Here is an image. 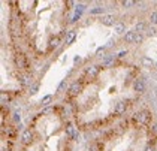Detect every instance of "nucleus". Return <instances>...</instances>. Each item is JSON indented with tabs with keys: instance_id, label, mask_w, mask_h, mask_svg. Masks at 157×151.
Returning a JSON list of instances; mask_svg holds the SVG:
<instances>
[{
	"instance_id": "nucleus-8",
	"label": "nucleus",
	"mask_w": 157,
	"mask_h": 151,
	"mask_svg": "<svg viewBox=\"0 0 157 151\" xmlns=\"http://www.w3.org/2000/svg\"><path fill=\"white\" fill-rule=\"evenodd\" d=\"M115 60H117V54H106L105 57L102 58V63H100V66L102 68H114V64H115Z\"/></svg>"
},
{
	"instance_id": "nucleus-23",
	"label": "nucleus",
	"mask_w": 157,
	"mask_h": 151,
	"mask_svg": "<svg viewBox=\"0 0 157 151\" xmlns=\"http://www.w3.org/2000/svg\"><path fill=\"white\" fill-rule=\"evenodd\" d=\"M136 3L138 2H133V0H123L120 2V6L123 9H132L133 6H136Z\"/></svg>"
},
{
	"instance_id": "nucleus-41",
	"label": "nucleus",
	"mask_w": 157,
	"mask_h": 151,
	"mask_svg": "<svg viewBox=\"0 0 157 151\" xmlns=\"http://www.w3.org/2000/svg\"><path fill=\"white\" fill-rule=\"evenodd\" d=\"M156 69H157V60H156Z\"/></svg>"
},
{
	"instance_id": "nucleus-4",
	"label": "nucleus",
	"mask_w": 157,
	"mask_h": 151,
	"mask_svg": "<svg viewBox=\"0 0 157 151\" xmlns=\"http://www.w3.org/2000/svg\"><path fill=\"white\" fill-rule=\"evenodd\" d=\"M132 88L136 94H144L145 90H147V84H145V81L142 78H138V76H136V78L133 79Z\"/></svg>"
},
{
	"instance_id": "nucleus-31",
	"label": "nucleus",
	"mask_w": 157,
	"mask_h": 151,
	"mask_svg": "<svg viewBox=\"0 0 157 151\" xmlns=\"http://www.w3.org/2000/svg\"><path fill=\"white\" fill-rule=\"evenodd\" d=\"M81 63H82V57L81 56H75V58H73V68H76Z\"/></svg>"
},
{
	"instance_id": "nucleus-19",
	"label": "nucleus",
	"mask_w": 157,
	"mask_h": 151,
	"mask_svg": "<svg viewBox=\"0 0 157 151\" xmlns=\"http://www.w3.org/2000/svg\"><path fill=\"white\" fill-rule=\"evenodd\" d=\"M66 91H69V84H67V79L64 78V79H63V81L59 84L56 94H63V93H66Z\"/></svg>"
},
{
	"instance_id": "nucleus-22",
	"label": "nucleus",
	"mask_w": 157,
	"mask_h": 151,
	"mask_svg": "<svg viewBox=\"0 0 157 151\" xmlns=\"http://www.w3.org/2000/svg\"><path fill=\"white\" fill-rule=\"evenodd\" d=\"M21 120H23V115H21V111L20 109H15L12 112V121L18 126V124H21Z\"/></svg>"
},
{
	"instance_id": "nucleus-40",
	"label": "nucleus",
	"mask_w": 157,
	"mask_h": 151,
	"mask_svg": "<svg viewBox=\"0 0 157 151\" xmlns=\"http://www.w3.org/2000/svg\"><path fill=\"white\" fill-rule=\"evenodd\" d=\"M2 151H11V148H2Z\"/></svg>"
},
{
	"instance_id": "nucleus-32",
	"label": "nucleus",
	"mask_w": 157,
	"mask_h": 151,
	"mask_svg": "<svg viewBox=\"0 0 157 151\" xmlns=\"http://www.w3.org/2000/svg\"><path fill=\"white\" fill-rule=\"evenodd\" d=\"M90 151H102V145L100 144H91L90 145Z\"/></svg>"
},
{
	"instance_id": "nucleus-36",
	"label": "nucleus",
	"mask_w": 157,
	"mask_h": 151,
	"mask_svg": "<svg viewBox=\"0 0 157 151\" xmlns=\"http://www.w3.org/2000/svg\"><path fill=\"white\" fill-rule=\"evenodd\" d=\"M144 151H156V147H154L153 144H148V145L144 148Z\"/></svg>"
},
{
	"instance_id": "nucleus-25",
	"label": "nucleus",
	"mask_w": 157,
	"mask_h": 151,
	"mask_svg": "<svg viewBox=\"0 0 157 151\" xmlns=\"http://www.w3.org/2000/svg\"><path fill=\"white\" fill-rule=\"evenodd\" d=\"M52 94H47V96H44L42 97V100H40V106H44V108H47V106H49V103H51V100H52Z\"/></svg>"
},
{
	"instance_id": "nucleus-27",
	"label": "nucleus",
	"mask_w": 157,
	"mask_h": 151,
	"mask_svg": "<svg viewBox=\"0 0 157 151\" xmlns=\"http://www.w3.org/2000/svg\"><path fill=\"white\" fill-rule=\"evenodd\" d=\"M145 39H147L145 33H136V37H135V44H136V45H141V44H144Z\"/></svg>"
},
{
	"instance_id": "nucleus-34",
	"label": "nucleus",
	"mask_w": 157,
	"mask_h": 151,
	"mask_svg": "<svg viewBox=\"0 0 157 151\" xmlns=\"http://www.w3.org/2000/svg\"><path fill=\"white\" fill-rule=\"evenodd\" d=\"M132 120L135 121V123H138L139 124V120H141V111H138V112H135L132 117Z\"/></svg>"
},
{
	"instance_id": "nucleus-39",
	"label": "nucleus",
	"mask_w": 157,
	"mask_h": 151,
	"mask_svg": "<svg viewBox=\"0 0 157 151\" xmlns=\"http://www.w3.org/2000/svg\"><path fill=\"white\" fill-rule=\"evenodd\" d=\"M88 24H91V20H90V18H87V21H84V23H82V25H84V27H87Z\"/></svg>"
},
{
	"instance_id": "nucleus-5",
	"label": "nucleus",
	"mask_w": 157,
	"mask_h": 151,
	"mask_svg": "<svg viewBox=\"0 0 157 151\" xmlns=\"http://www.w3.org/2000/svg\"><path fill=\"white\" fill-rule=\"evenodd\" d=\"M18 82H20V85H21L23 88H30V87L35 84V78H33V75H30V73H24V75H20V76H18Z\"/></svg>"
},
{
	"instance_id": "nucleus-7",
	"label": "nucleus",
	"mask_w": 157,
	"mask_h": 151,
	"mask_svg": "<svg viewBox=\"0 0 157 151\" xmlns=\"http://www.w3.org/2000/svg\"><path fill=\"white\" fill-rule=\"evenodd\" d=\"M13 64H15V68H18V69L24 70L27 69V58H25V56H23V54H15L13 56Z\"/></svg>"
},
{
	"instance_id": "nucleus-20",
	"label": "nucleus",
	"mask_w": 157,
	"mask_h": 151,
	"mask_svg": "<svg viewBox=\"0 0 157 151\" xmlns=\"http://www.w3.org/2000/svg\"><path fill=\"white\" fill-rule=\"evenodd\" d=\"M87 11V3H78L76 6H75V11L73 14L75 15H78V17H82V14Z\"/></svg>"
},
{
	"instance_id": "nucleus-30",
	"label": "nucleus",
	"mask_w": 157,
	"mask_h": 151,
	"mask_svg": "<svg viewBox=\"0 0 157 151\" xmlns=\"http://www.w3.org/2000/svg\"><path fill=\"white\" fill-rule=\"evenodd\" d=\"M39 87H40V84H39V81H36L33 85H32V87H30V88H29V90H30L29 93H30V94H36L37 90H39Z\"/></svg>"
},
{
	"instance_id": "nucleus-1",
	"label": "nucleus",
	"mask_w": 157,
	"mask_h": 151,
	"mask_svg": "<svg viewBox=\"0 0 157 151\" xmlns=\"http://www.w3.org/2000/svg\"><path fill=\"white\" fill-rule=\"evenodd\" d=\"M33 141H35V132H33V130L25 129V130L21 132V135H20V142H21L24 147L32 145V144H33Z\"/></svg>"
},
{
	"instance_id": "nucleus-6",
	"label": "nucleus",
	"mask_w": 157,
	"mask_h": 151,
	"mask_svg": "<svg viewBox=\"0 0 157 151\" xmlns=\"http://www.w3.org/2000/svg\"><path fill=\"white\" fill-rule=\"evenodd\" d=\"M99 20H100L102 25H105V27H114L115 24L118 23V21H117V17H115L114 14H106V15L100 17Z\"/></svg>"
},
{
	"instance_id": "nucleus-3",
	"label": "nucleus",
	"mask_w": 157,
	"mask_h": 151,
	"mask_svg": "<svg viewBox=\"0 0 157 151\" xmlns=\"http://www.w3.org/2000/svg\"><path fill=\"white\" fill-rule=\"evenodd\" d=\"M82 88H84V82H82V79L73 81L72 84L69 85V91H67V94H69V96H72V97L79 96V94L82 93Z\"/></svg>"
},
{
	"instance_id": "nucleus-37",
	"label": "nucleus",
	"mask_w": 157,
	"mask_h": 151,
	"mask_svg": "<svg viewBox=\"0 0 157 151\" xmlns=\"http://www.w3.org/2000/svg\"><path fill=\"white\" fill-rule=\"evenodd\" d=\"M114 45H115V41H114V39H109L108 42H106V48H108V49L109 48H112Z\"/></svg>"
},
{
	"instance_id": "nucleus-38",
	"label": "nucleus",
	"mask_w": 157,
	"mask_h": 151,
	"mask_svg": "<svg viewBox=\"0 0 157 151\" xmlns=\"http://www.w3.org/2000/svg\"><path fill=\"white\" fill-rule=\"evenodd\" d=\"M150 129H151V132H153V133H157V124H153Z\"/></svg>"
},
{
	"instance_id": "nucleus-11",
	"label": "nucleus",
	"mask_w": 157,
	"mask_h": 151,
	"mask_svg": "<svg viewBox=\"0 0 157 151\" xmlns=\"http://www.w3.org/2000/svg\"><path fill=\"white\" fill-rule=\"evenodd\" d=\"M141 66L144 69H153V68H156V61L150 56H142L141 57Z\"/></svg>"
},
{
	"instance_id": "nucleus-18",
	"label": "nucleus",
	"mask_w": 157,
	"mask_h": 151,
	"mask_svg": "<svg viewBox=\"0 0 157 151\" xmlns=\"http://www.w3.org/2000/svg\"><path fill=\"white\" fill-rule=\"evenodd\" d=\"M126 32H127V30H126V24L123 23V21H118V23L114 25V33H115V35H121V36H123Z\"/></svg>"
},
{
	"instance_id": "nucleus-14",
	"label": "nucleus",
	"mask_w": 157,
	"mask_h": 151,
	"mask_svg": "<svg viewBox=\"0 0 157 151\" xmlns=\"http://www.w3.org/2000/svg\"><path fill=\"white\" fill-rule=\"evenodd\" d=\"M76 35H78V32H76L75 29L69 30L67 35L64 36V44H66V45H72L73 42H75V39H76Z\"/></svg>"
},
{
	"instance_id": "nucleus-28",
	"label": "nucleus",
	"mask_w": 157,
	"mask_h": 151,
	"mask_svg": "<svg viewBox=\"0 0 157 151\" xmlns=\"http://www.w3.org/2000/svg\"><path fill=\"white\" fill-rule=\"evenodd\" d=\"M106 49H108V48H106V45H102V47H99L96 49V52H94V56H96V57H102V56L105 54V51H106ZM103 57H105V56H103Z\"/></svg>"
},
{
	"instance_id": "nucleus-15",
	"label": "nucleus",
	"mask_w": 157,
	"mask_h": 151,
	"mask_svg": "<svg viewBox=\"0 0 157 151\" xmlns=\"http://www.w3.org/2000/svg\"><path fill=\"white\" fill-rule=\"evenodd\" d=\"M135 37H136V32L135 30H127L124 35H123V41L126 44H135Z\"/></svg>"
},
{
	"instance_id": "nucleus-26",
	"label": "nucleus",
	"mask_w": 157,
	"mask_h": 151,
	"mask_svg": "<svg viewBox=\"0 0 157 151\" xmlns=\"http://www.w3.org/2000/svg\"><path fill=\"white\" fill-rule=\"evenodd\" d=\"M145 36H147V37H154V36H157V27L150 25V27L147 29V32H145Z\"/></svg>"
},
{
	"instance_id": "nucleus-9",
	"label": "nucleus",
	"mask_w": 157,
	"mask_h": 151,
	"mask_svg": "<svg viewBox=\"0 0 157 151\" xmlns=\"http://www.w3.org/2000/svg\"><path fill=\"white\" fill-rule=\"evenodd\" d=\"M127 102L126 100H118L115 106H114V114L115 115H123V114H126V111H127Z\"/></svg>"
},
{
	"instance_id": "nucleus-2",
	"label": "nucleus",
	"mask_w": 157,
	"mask_h": 151,
	"mask_svg": "<svg viewBox=\"0 0 157 151\" xmlns=\"http://www.w3.org/2000/svg\"><path fill=\"white\" fill-rule=\"evenodd\" d=\"M100 70H102L100 64H90L84 69V76H87L88 79H96L100 73Z\"/></svg>"
},
{
	"instance_id": "nucleus-24",
	"label": "nucleus",
	"mask_w": 157,
	"mask_h": 151,
	"mask_svg": "<svg viewBox=\"0 0 157 151\" xmlns=\"http://www.w3.org/2000/svg\"><path fill=\"white\" fill-rule=\"evenodd\" d=\"M148 24L153 25V27H157V11L150 12V15H148Z\"/></svg>"
},
{
	"instance_id": "nucleus-13",
	"label": "nucleus",
	"mask_w": 157,
	"mask_h": 151,
	"mask_svg": "<svg viewBox=\"0 0 157 151\" xmlns=\"http://www.w3.org/2000/svg\"><path fill=\"white\" fill-rule=\"evenodd\" d=\"M151 123V112L148 109L141 111V120H139V124L141 126H148Z\"/></svg>"
},
{
	"instance_id": "nucleus-21",
	"label": "nucleus",
	"mask_w": 157,
	"mask_h": 151,
	"mask_svg": "<svg viewBox=\"0 0 157 151\" xmlns=\"http://www.w3.org/2000/svg\"><path fill=\"white\" fill-rule=\"evenodd\" d=\"M0 103H2V106L11 103V96H9L8 91H2V94H0Z\"/></svg>"
},
{
	"instance_id": "nucleus-17",
	"label": "nucleus",
	"mask_w": 157,
	"mask_h": 151,
	"mask_svg": "<svg viewBox=\"0 0 157 151\" xmlns=\"http://www.w3.org/2000/svg\"><path fill=\"white\" fill-rule=\"evenodd\" d=\"M105 12H106V8H105V5H103V6H96V8H91V9H90V15H91V17H96V15L103 17V15H106Z\"/></svg>"
},
{
	"instance_id": "nucleus-29",
	"label": "nucleus",
	"mask_w": 157,
	"mask_h": 151,
	"mask_svg": "<svg viewBox=\"0 0 157 151\" xmlns=\"http://www.w3.org/2000/svg\"><path fill=\"white\" fill-rule=\"evenodd\" d=\"M52 111H54V108H52V106H47V108L40 109V111L37 112V115H47V114H51Z\"/></svg>"
},
{
	"instance_id": "nucleus-10",
	"label": "nucleus",
	"mask_w": 157,
	"mask_h": 151,
	"mask_svg": "<svg viewBox=\"0 0 157 151\" xmlns=\"http://www.w3.org/2000/svg\"><path fill=\"white\" fill-rule=\"evenodd\" d=\"M61 45V37L60 36H51L48 39V51H56Z\"/></svg>"
},
{
	"instance_id": "nucleus-35",
	"label": "nucleus",
	"mask_w": 157,
	"mask_h": 151,
	"mask_svg": "<svg viewBox=\"0 0 157 151\" xmlns=\"http://www.w3.org/2000/svg\"><path fill=\"white\" fill-rule=\"evenodd\" d=\"M76 5H78L76 2H72V0H69V2H66V6H67L66 9H72L73 6H76Z\"/></svg>"
},
{
	"instance_id": "nucleus-16",
	"label": "nucleus",
	"mask_w": 157,
	"mask_h": 151,
	"mask_svg": "<svg viewBox=\"0 0 157 151\" xmlns=\"http://www.w3.org/2000/svg\"><path fill=\"white\" fill-rule=\"evenodd\" d=\"M148 27H150V25H148V23H145V21H138V23L135 24L133 30H135L136 33H145Z\"/></svg>"
},
{
	"instance_id": "nucleus-33",
	"label": "nucleus",
	"mask_w": 157,
	"mask_h": 151,
	"mask_svg": "<svg viewBox=\"0 0 157 151\" xmlns=\"http://www.w3.org/2000/svg\"><path fill=\"white\" fill-rule=\"evenodd\" d=\"M127 54H129V49H121L120 52L117 54V58H124V57H127Z\"/></svg>"
},
{
	"instance_id": "nucleus-12",
	"label": "nucleus",
	"mask_w": 157,
	"mask_h": 151,
	"mask_svg": "<svg viewBox=\"0 0 157 151\" xmlns=\"http://www.w3.org/2000/svg\"><path fill=\"white\" fill-rule=\"evenodd\" d=\"M64 133H66V136L69 138V139H72L75 138V135L78 133V130H76V127H75V124L73 123H66V127H64Z\"/></svg>"
}]
</instances>
